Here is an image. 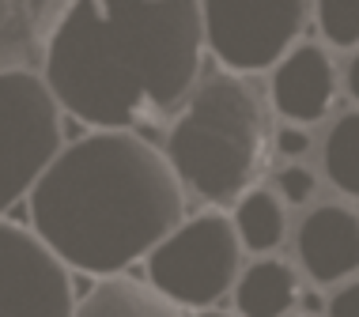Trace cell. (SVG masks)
<instances>
[{"instance_id":"20","label":"cell","mask_w":359,"mask_h":317,"mask_svg":"<svg viewBox=\"0 0 359 317\" xmlns=\"http://www.w3.org/2000/svg\"><path fill=\"white\" fill-rule=\"evenodd\" d=\"M197 317H235V314H223V310H201Z\"/></svg>"},{"instance_id":"8","label":"cell","mask_w":359,"mask_h":317,"mask_svg":"<svg viewBox=\"0 0 359 317\" xmlns=\"http://www.w3.org/2000/svg\"><path fill=\"white\" fill-rule=\"evenodd\" d=\"M337 91H341L337 64L322 42H299L273 69V80H269V102L291 125L322 121L333 110Z\"/></svg>"},{"instance_id":"2","label":"cell","mask_w":359,"mask_h":317,"mask_svg":"<svg viewBox=\"0 0 359 317\" xmlns=\"http://www.w3.org/2000/svg\"><path fill=\"white\" fill-rule=\"evenodd\" d=\"M186 216L167 151L129 129H95L50 162L31 189L34 234L69 268L118 276L148 257Z\"/></svg>"},{"instance_id":"11","label":"cell","mask_w":359,"mask_h":317,"mask_svg":"<svg viewBox=\"0 0 359 317\" xmlns=\"http://www.w3.org/2000/svg\"><path fill=\"white\" fill-rule=\"evenodd\" d=\"M295 302H299V280L287 261L269 253L242 268L235 283L238 317H287V310Z\"/></svg>"},{"instance_id":"16","label":"cell","mask_w":359,"mask_h":317,"mask_svg":"<svg viewBox=\"0 0 359 317\" xmlns=\"http://www.w3.org/2000/svg\"><path fill=\"white\" fill-rule=\"evenodd\" d=\"M273 189L284 197L287 208H303L318 193V174L306 167V162H299V159L295 162H284V167L276 170V178H273Z\"/></svg>"},{"instance_id":"18","label":"cell","mask_w":359,"mask_h":317,"mask_svg":"<svg viewBox=\"0 0 359 317\" xmlns=\"http://www.w3.org/2000/svg\"><path fill=\"white\" fill-rule=\"evenodd\" d=\"M325 314L329 317H359V276H355V280H348L341 291L329 299Z\"/></svg>"},{"instance_id":"4","label":"cell","mask_w":359,"mask_h":317,"mask_svg":"<svg viewBox=\"0 0 359 317\" xmlns=\"http://www.w3.org/2000/svg\"><path fill=\"white\" fill-rule=\"evenodd\" d=\"M242 238L235 219L208 208L182 219L167 238L148 253V283L170 302L189 310H212L242 276Z\"/></svg>"},{"instance_id":"9","label":"cell","mask_w":359,"mask_h":317,"mask_svg":"<svg viewBox=\"0 0 359 317\" xmlns=\"http://www.w3.org/2000/svg\"><path fill=\"white\" fill-rule=\"evenodd\" d=\"M295 253L314 283H341L359 272V211L318 204L295 230Z\"/></svg>"},{"instance_id":"7","label":"cell","mask_w":359,"mask_h":317,"mask_svg":"<svg viewBox=\"0 0 359 317\" xmlns=\"http://www.w3.org/2000/svg\"><path fill=\"white\" fill-rule=\"evenodd\" d=\"M72 276L34 230L0 219V317H72Z\"/></svg>"},{"instance_id":"19","label":"cell","mask_w":359,"mask_h":317,"mask_svg":"<svg viewBox=\"0 0 359 317\" xmlns=\"http://www.w3.org/2000/svg\"><path fill=\"white\" fill-rule=\"evenodd\" d=\"M344 91L359 102V50H352V57L344 64Z\"/></svg>"},{"instance_id":"13","label":"cell","mask_w":359,"mask_h":317,"mask_svg":"<svg viewBox=\"0 0 359 317\" xmlns=\"http://www.w3.org/2000/svg\"><path fill=\"white\" fill-rule=\"evenodd\" d=\"M235 230L242 246L257 257H269L287 238V204L273 185H254L235 200Z\"/></svg>"},{"instance_id":"12","label":"cell","mask_w":359,"mask_h":317,"mask_svg":"<svg viewBox=\"0 0 359 317\" xmlns=\"http://www.w3.org/2000/svg\"><path fill=\"white\" fill-rule=\"evenodd\" d=\"M72 317H182V306L170 302L151 283L133 276H106L76 302Z\"/></svg>"},{"instance_id":"6","label":"cell","mask_w":359,"mask_h":317,"mask_svg":"<svg viewBox=\"0 0 359 317\" xmlns=\"http://www.w3.org/2000/svg\"><path fill=\"white\" fill-rule=\"evenodd\" d=\"M314 0H201L205 45L227 72L276 69L299 45Z\"/></svg>"},{"instance_id":"15","label":"cell","mask_w":359,"mask_h":317,"mask_svg":"<svg viewBox=\"0 0 359 317\" xmlns=\"http://www.w3.org/2000/svg\"><path fill=\"white\" fill-rule=\"evenodd\" d=\"M318 31L337 50H359V0H314Z\"/></svg>"},{"instance_id":"1","label":"cell","mask_w":359,"mask_h":317,"mask_svg":"<svg viewBox=\"0 0 359 317\" xmlns=\"http://www.w3.org/2000/svg\"><path fill=\"white\" fill-rule=\"evenodd\" d=\"M205 50L201 0H72L42 76L76 121L133 132L186 106Z\"/></svg>"},{"instance_id":"17","label":"cell","mask_w":359,"mask_h":317,"mask_svg":"<svg viewBox=\"0 0 359 317\" xmlns=\"http://www.w3.org/2000/svg\"><path fill=\"white\" fill-rule=\"evenodd\" d=\"M310 148H314V136H310L306 125H291L287 121L284 129H273V151L280 159L295 162V159H303Z\"/></svg>"},{"instance_id":"5","label":"cell","mask_w":359,"mask_h":317,"mask_svg":"<svg viewBox=\"0 0 359 317\" xmlns=\"http://www.w3.org/2000/svg\"><path fill=\"white\" fill-rule=\"evenodd\" d=\"M61 110L42 72H0V216L31 197L65 148Z\"/></svg>"},{"instance_id":"10","label":"cell","mask_w":359,"mask_h":317,"mask_svg":"<svg viewBox=\"0 0 359 317\" xmlns=\"http://www.w3.org/2000/svg\"><path fill=\"white\" fill-rule=\"evenodd\" d=\"M72 0H0V72H42Z\"/></svg>"},{"instance_id":"3","label":"cell","mask_w":359,"mask_h":317,"mask_svg":"<svg viewBox=\"0 0 359 317\" xmlns=\"http://www.w3.org/2000/svg\"><path fill=\"white\" fill-rule=\"evenodd\" d=\"M273 151V102L250 76L205 72L167 129V159L182 185L212 208L235 204Z\"/></svg>"},{"instance_id":"14","label":"cell","mask_w":359,"mask_h":317,"mask_svg":"<svg viewBox=\"0 0 359 317\" xmlns=\"http://www.w3.org/2000/svg\"><path fill=\"white\" fill-rule=\"evenodd\" d=\"M322 162L329 185L359 200V110H348L333 121L322 143Z\"/></svg>"}]
</instances>
